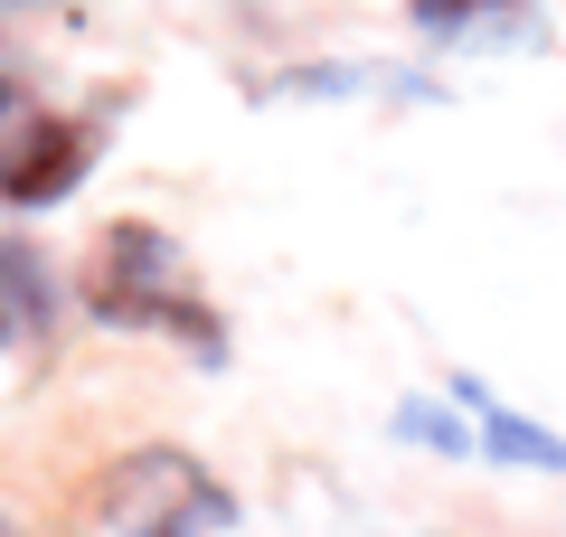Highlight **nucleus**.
Masks as SVG:
<instances>
[{"mask_svg": "<svg viewBox=\"0 0 566 537\" xmlns=\"http://www.w3.org/2000/svg\"><path fill=\"white\" fill-rule=\"evenodd\" d=\"M85 293H95L104 320H133V330H180L189 349L218 358V320H208V302L189 293V264L170 255V236H151V227H114V236L95 245Z\"/></svg>", "mask_w": 566, "mask_h": 537, "instance_id": "nucleus-1", "label": "nucleus"}, {"mask_svg": "<svg viewBox=\"0 0 566 537\" xmlns=\"http://www.w3.org/2000/svg\"><path fill=\"white\" fill-rule=\"evenodd\" d=\"M95 509H104V528H114V537H208L237 499H227L189 453L151 443V453H133V462H114V472H104Z\"/></svg>", "mask_w": 566, "mask_h": 537, "instance_id": "nucleus-2", "label": "nucleus"}, {"mask_svg": "<svg viewBox=\"0 0 566 537\" xmlns=\"http://www.w3.org/2000/svg\"><path fill=\"white\" fill-rule=\"evenodd\" d=\"M85 170V133L76 123H48V114H10L0 123V199H57L66 179Z\"/></svg>", "mask_w": 566, "mask_h": 537, "instance_id": "nucleus-3", "label": "nucleus"}, {"mask_svg": "<svg viewBox=\"0 0 566 537\" xmlns=\"http://www.w3.org/2000/svg\"><path fill=\"white\" fill-rule=\"evenodd\" d=\"M39 320V255L29 245H0V339Z\"/></svg>", "mask_w": 566, "mask_h": 537, "instance_id": "nucleus-4", "label": "nucleus"}, {"mask_svg": "<svg viewBox=\"0 0 566 537\" xmlns=\"http://www.w3.org/2000/svg\"><path fill=\"white\" fill-rule=\"evenodd\" d=\"M416 20L434 29V39H463L472 20H510V29H520L528 10H520V0H416Z\"/></svg>", "mask_w": 566, "mask_h": 537, "instance_id": "nucleus-5", "label": "nucleus"}, {"mask_svg": "<svg viewBox=\"0 0 566 537\" xmlns=\"http://www.w3.org/2000/svg\"><path fill=\"white\" fill-rule=\"evenodd\" d=\"M10 114H20V95H10V85H0V123H10Z\"/></svg>", "mask_w": 566, "mask_h": 537, "instance_id": "nucleus-6", "label": "nucleus"}]
</instances>
